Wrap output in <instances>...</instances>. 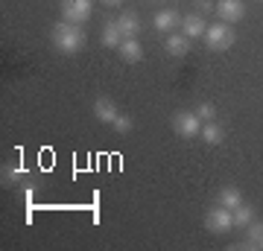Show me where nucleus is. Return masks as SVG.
<instances>
[{"mask_svg": "<svg viewBox=\"0 0 263 251\" xmlns=\"http://www.w3.org/2000/svg\"><path fill=\"white\" fill-rule=\"evenodd\" d=\"M202 38H205L208 50L222 53V50H228V47L234 44V27L226 24V21H219V24H208V29H205V35Z\"/></svg>", "mask_w": 263, "mask_h": 251, "instance_id": "2", "label": "nucleus"}, {"mask_svg": "<svg viewBox=\"0 0 263 251\" xmlns=\"http://www.w3.org/2000/svg\"><path fill=\"white\" fill-rule=\"evenodd\" d=\"M208 29V21L202 15H187V18H181V32L193 41V38H202Z\"/></svg>", "mask_w": 263, "mask_h": 251, "instance_id": "11", "label": "nucleus"}, {"mask_svg": "<svg viewBox=\"0 0 263 251\" xmlns=\"http://www.w3.org/2000/svg\"><path fill=\"white\" fill-rule=\"evenodd\" d=\"M91 9H94V0H62V18L70 21V24L88 21Z\"/></svg>", "mask_w": 263, "mask_h": 251, "instance_id": "5", "label": "nucleus"}, {"mask_svg": "<svg viewBox=\"0 0 263 251\" xmlns=\"http://www.w3.org/2000/svg\"><path fill=\"white\" fill-rule=\"evenodd\" d=\"M199 138L205 140L208 146H219L222 140H226V129L219 126L216 120H208V123H202V131H199Z\"/></svg>", "mask_w": 263, "mask_h": 251, "instance_id": "12", "label": "nucleus"}, {"mask_svg": "<svg viewBox=\"0 0 263 251\" xmlns=\"http://www.w3.org/2000/svg\"><path fill=\"white\" fill-rule=\"evenodd\" d=\"M53 47H56L62 56H76L85 47V32L79 24H70V21H59L53 27Z\"/></svg>", "mask_w": 263, "mask_h": 251, "instance_id": "1", "label": "nucleus"}, {"mask_svg": "<svg viewBox=\"0 0 263 251\" xmlns=\"http://www.w3.org/2000/svg\"><path fill=\"white\" fill-rule=\"evenodd\" d=\"M254 219H257V210H254L252 205H246L243 202V205L234 207V225L237 228H246V225H252Z\"/></svg>", "mask_w": 263, "mask_h": 251, "instance_id": "17", "label": "nucleus"}, {"mask_svg": "<svg viewBox=\"0 0 263 251\" xmlns=\"http://www.w3.org/2000/svg\"><path fill=\"white\" fill-rule=\"evenodd\" d=\"M219 205L228 207V210H234L237 205H243V193H240V187H222L219 190Z\"/></svg>", "mask_w": 263, "mask_h": 251, "instance_id": "16", "label": "nucleus"}, {"mask_svg": "<svg viewBox=\"0 0 263 251\" xmlns=\"http://www.w3.org/2000/svg\"><path fill=\"white\" fill-rule=\"evenodd\" d=\"M243 248H252V251H260L263 245V222H257L254 219L252 225H246V240L240 242Z\"/></svg>", "mask_w": 263, "mask_h": 251, "instance_id": "14", "label": "nucleus"}, {"mask_svg": "<svg viewBox=\"0 0 263 251\" xmlns=\"http://www.w3.org/2000/svg\"><path fill=\"white\" fill-rule=\"evenodd\" d=\"M216 15H219V21H226V24H240L246 15L243 0H216Z\"/></svg>", "mask_w": 263, "mask_h": 251, "instance_id": "6", "label": "nucleus"}, {"mask_svg": "<svg viewBox=\"0 0 263 251\" xmlns=\"http://www.w3.org/2000/svg\"><path fill=\"white\" fill-rule=\"evenodd\" d=\"M260 251H263V245H260Z\"/></svg>", "mask_w": 263, "mask_h": 251, "instance_id": "23", "label": "nucleus"}, {"mask_svg": "<svg viewBox=\"0 0 263 251\" xmlns=\"http://www.w3.org/2000/svg\"><path fill=\"white\" fill-rule=\"evenodd\" d=\"M205 228L211 234H228L234 228V210H228V207H222V205L211 207L205 214Z\"/></svg>", "mask_w": 263, "mask_h": 251, "instance_id": "4", "label": "nucleus"}, {"mask_svg": "<svg viewBox=\"0 0 263 251\" xmlns=\"http://www.w3.org/2000/svg\"><path fill=\"white\" fill-rule=\"evenodd\" d=\"M152 27H155V32H173L176 27H181V15L176 9H161L155 18H152Z\"/></svg>", "mask_w": 263, "mask_h": 251, "instance_id": "7", "label": "nucleus"}, {"mask_svg": "<svg viewBox=\"0 0 263 251\" xmlns=\"http://www.w3.org/2000/svg\"><path fill=\"white\" fill-rule=\"evenodd\" d=\"M173 131L184 140H193L199 138V131H202V120H199L196 111H176L173 114Z\"/></svg>", "mask_w": 263, "mask_h": 251, "instance_id": "3", "label": "nucleus"}, {"mask_svg": "<svg viewBox=\"0 0 263 251\" xmlns=\"http://www.w3.org/2000/svg\"><path fill=\"white\" fill-rule=\"evenodd\" d=\"M164 50H167L173 59H181L190 53V38L184 32H170L167 41H164Z\"/></svg>", "mask_w": 263, "mask_h": 251, "instance_id": "8", "label": "nucleus"}, {"mask_svg": "<svg viewBox=\"0 0 263 251\" xmlns=\"http://www.w3.org/2000/svg\"><path fill=\"white\" fill-rule=\"evenodd\" d=\"M117 53H120L123 62L135 65V62H141L143 59V44L138 41V38H123V44L117 47Z\"/></svg>", "mask_w": 263, "mask_h": 251, "instance_id": "10", "label": "nucleus"}, {"mask_svg": "<svg viewBox=\"0 0 263 251\" xmlns=\"http://www.w3.org/2000/svg\"><path fill=\"white\" fill-rule=\"evenodd\" d=\"M117 105L111 103V100H108V96H97L94 100V117L100 123H105V126H111L114 120H117Z\"/></svg>", "mask_w": 263, "mask_h": 251, "instance_id": "9", "label": "nucleus"}, {"mask_svg": "<svg viewBox=\"0 0 263 251\" xmlns=\"http://www.w3.org/2000/svg\"><path fill=\"white\" fill-rule=\"evenodd\" d=\"M260 3H263V0H260Z\"/></svg>", "mask_w": 263, "mask_h": 251, "instance_id": "24", "label": "nucleus"}, {"mask_svg": "<svg viewBox=\"0 0 263 251\" xmlns=\"http://www.w3.org/2000/svg\"><path fill=\"white\" fill-rule=\"evenodd\" d=\"M196 114H199V120L208 123V120H216V108L211 103H199L196 105Z\"/></svg>", "mask_w": 263, "mask_h": 251, "instance_id": "19", "label": "nucleus"}, {"mask_svg": "<svg viewBox=\"0 0 263 251\" xmlns=\"http://www.w3.org/2000/svg\"><path fill=\"white\" fill-rule=\"evenodd\" d=\"M103 3H105V6H120L123 0H103Z\"/></svg>", "mask_w": 263, "mask_h": 251, "instance_id": "22", "label": "nucleus"}, {"mask_svg": "<svg viewBox=\"0 0 263 251\" xmlns=\"http://www.w3.org/2000/svg\"><path fill=\"white\" fill-rule=\"evenodd\" d=\"M211 12H216V3L214 0H196V15H211Z\"/></svg>", "mask_w": 263, "mask_h": 251, "instance_id": "20", "label": "nucleus"}, {"mask_svg": "<svg viewBox=\"0 0 263 251\" xmlns=\"http://www.w3.org/2000/svg\"><path fill=\"white\" fill-rule=\"evenodd\" d=\"M120 44H123V32H120V27H117V21H108L103 27V47L117 50Z\"/></svg>", "mask_w": 263, "mask_h": 251, "instance_id": "15", "label": "nucleus"}, {"mask_svg": "<svg viewBox=\"0 0 263 251\" xmlns=\"http://www.w3.org/2000/svg\"><path fill=\"white\" fill-rule=\"evenodd\" d=\"M21 176H27V167H15V169H3V178H6V181H15V178H21Z\"/></svg>", "mask_w": 263, "mask_h": 251, "instance_id": "21", "label": "nucleus"}, {"mask_svg": "<svg viewBox=\"0 0 263 251\" xmlns=\"http://www.w3.org/2000/svg\"><path fill=\"white\" fill-rule=\"evenodd\" d=\"M111 126H114V131H120V134H126V131H132V129H135V120H132L129 114H117V120H114Z\"/></svg>", "mask_w": 263, "mask_h": 251, "instance_id": "18", "label": "nucleus"}, {"mask_svg": "<svg viewBox=\"0 0 263 251\" xmlns=\"http://www.w3.org/2000/svg\"><path fill=\"white\" fill-rule=\"evenodd\" d=\"M117 27H120L123 38H138V32H141V18H138V12H123L120 18H117Z\"/></svg>", "mask_w": 263, "mask_h": 251, "instance_id": "13", "label": "nucleus"}]
</instances>
